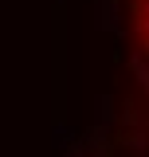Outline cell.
I'll list each match as a JSON object with an SVG mask.
<instances>
[{"mask_svg": "<svg viewBox=\"0 0 149 157\" xmlns=\"http://www.w3.org/2000/svg\"><path fill=\"white\" fill-rule=\"evenodd\" d=\"M130 67H133V75H137V86L149 94V63H145V51H137V55L130 59Z\"/></svg>", "mask_w": 149, "mask_h": 157, "instance_id": "1", "label": "cell"}, {"mask_svg": "<svg viewBox=\"0 0 149 157\" xmlns=\"http://www.w3.org/2000/svg\"><path fill=\"white\" fill-rule=\"evenodd\" d=\"M137 8H141V28H149V0H141Z\"/></svg>", "mask_w": 149, "mask_h": 157, "instance_id": "2", "label": "cell"}, {"mask_svg": "<svg viewBox=\"0 0 149 157\" xmlns=\"http://www.w3.org/2000/svg\"><path fill=\"white\" fill-rule=\"evenodd\" d=\"M133 4H141V0H133Z\"/></svg>", "mask_w": 149, "mask_h": 157, "instance_id": "3", "label": "cell"}]
</instances>
